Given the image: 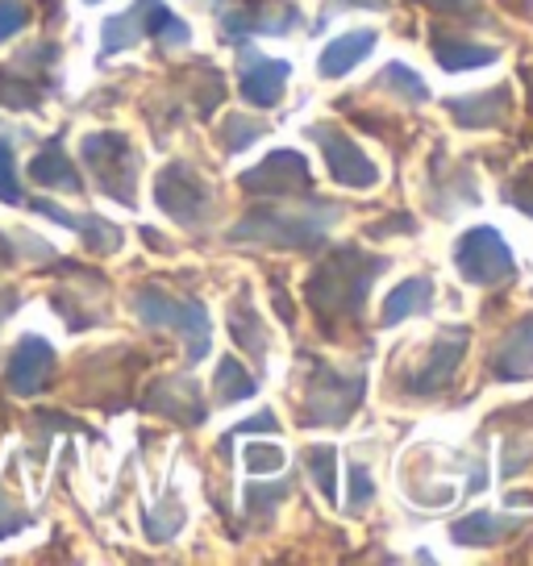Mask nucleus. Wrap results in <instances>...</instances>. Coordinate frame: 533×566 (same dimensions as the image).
Instances as JSON below:
<instances>
[{"mask_svg": "<svg viewBox=\"0 0 533 566\" xmlns=\"http://www.w3.org/2000/svg\"><path fill=\"white\" fill-rule=\"evenodd\" d=\"M200 4H209V9H217V4H221V0H200Z\"/></svg>", "mask_w": 533, "mask_h": 566, "instance_id": "nucleus-42", "label": "nucleus"}, {"mask_svg": "<svg viewBox=\"0 0 533 566\" xmlns=\"http://www.w3.org/2000/svg\"><path fill=\"white\" fill-rule=\"evenodd\" d=\"M342 9H375V13H384V9H388V0H330L325 18H330V13H342Z\"/></svg>", "mask_w": 533, "mask_h": 566, "instance_id": "nucleus-38", "label": "nucleus"}, {"mask_svg": "<svg viewBox=\"0 0 533 566\" xmlns=\"http://www.w3.org/2000/svg\"><path fill=\"white\" fill-rule=\"evenodd\" d=\"M530 88H533V80H530ZM530 105H533V96H530Z\"/></svg>", "mask_w": 533, "mask_h": 566, "instance_id": "nucleus-43", "label": "nucleus"}, {"mask_svg": "<svg viewBox=\"0 0 533 566\" xmlns=\"http://www.w3.org/2000/svg\"><path fill=\"white\" fill-rule=\"evenodd\" d=\"M34 209L42 212V217H51V221H59V226H67V230L84 233L92 250H117L122 247V230H117V226H108V221H101V217H67V212L46 205V200H38Z\"/></svg>", "mask_w": 533, "mask_h": 566, "instance_id": "nucleus-23", "label": "nucleus"}, {"mask_svg": "<svg viewBox=\"0 0 533 566\" xmlns=\"http://www.w3.org/2000/svg\"><path fill=\"white\" fill-rule=\"evenodd\" d=\"M263 134H266V122H250V117H242V113H230L226 125H221V146H226L230 155H238V150L254 146Z\"/></svg>", "mask_w": 533, "mask_h": 566, "instance_id": "nucleus-29", "label": "nucleus"}, {"mask_svg": "<svg viewBox=\"0 0 533 566\" xmlns=\"http://www.w3.org/2000/svg\"><path fill=\"white\" fill-rule=\"evenodd\" d=\"M51 371H54L51 342H42V337H21L18 354H13V363H9V388L18 391V396H34V391L46 388Z\"/></svg>", "mask_w": 533, "mask_h": 566, "instance_id": "nucleus-15", "label": "nucleus"}, {"mask_svg": "<svg viewBox=\"0 0 533 566\" xmlns=\"http://www.w3.org/2000/svg\"><path fill=\"white\" fill-rule=\"evenodd\" d=\"M146 38H155V42H163V46H188L192 30H188V25H184V21H179L171 9L155 4V9H150V25H146Z\"/></svg>", "mask_w": 533, "mask_h": 566, "instance_id": "nucleus-28", "label": "nucleus"}, {"mask_svg": "<svg viewBox=\"0 0 533 566\" xmlns=\"http://www.w3.org/2000/svg\"><path fill=\"white\" fill-rule=\"evenodd\" d=\"M146 405L155 408V412H163V417H176V421H188V424H200L209 417L192 379H167V384H159V388L150 391Z\"/></svg>", "mask_w": 533, "mask_h": 566, "instance_id": "nucleus-19", "label": "nucleus"}, {"mask_svg": "<svg viewBox=\"0 0 533 566\" xmlns=\"http://www.w3.org/2000/svg\"><path fill=\"white\" fill-rule=\"evenodd\" d=\"M159 0H138V4H129L125 13L105 21V54H117V51H129L134 42H143L146 38V25H150V9H155Z\"/></svg>", "mask_w": 533, "mask_h": 566, "instance_id": "nucleus-22", "label": "nucleus"}, {"mask_svg": "<svg viewBox=\"0 0 533 566\" xmlns=\"http://www.w3.org/2000/svg\"><path fill=\"white\" fill-rule=\"evenodd\" d=\"M288 80H292V67L284 59H266L254 46L238 42V92L247 96L254 108H275L284 101Z\"/></svg>", "mask_w": 533, "mask_h": 566, "instance_id": "nucleus-12", "label": "nucleus"}, {"mask_svg": "<svg viewBox=\"0 0 533 566\" xmlns=\"http://www.w3.org/2000/svg\"><path fill=\"white\" fill-rule=\"evenodd\" d=\"M84 159L92 176L101 179L108 196H117L122 205H134V176H138V155L122 134H92L84 138Z\"/></svg>", "mask_w": 533, "mask_h": 566, "instance_id": "nucleus-8", "label": "nucleus"}, {"mask_svg": "<svg viewBox=\"0 0 533 566\" xmlns=\"http://www.w3.org/2000/svg\"><path fill=\"white\" fill-rule=\"evenodd\" d=\"M288 483H271V488H263V483H250L247 488V513L254 516V521H263V516H271L280 504L288 500Z\"/></svg>", "mask_w": 533, "mask_h": 566, "instance_id": "nucleus-30", "label": "nucleus"}, {"mask_svg": "<svg viewBox=\"0 0 533 566\" xmlns=\"http://www.w3.org/2000/svg\"><path fill=\"white\" fill-rule=\"evenodd\" d=\"M467 342H471V334H467L462 325L442 329V334L426 346V358L400 375V388L409 391V396H438V391H446L450 379H454V371H459L462 354H467Z\"/></svg>", "mask_w": 533, "mask_h": 566, "instance_id": "nucleus-7", "label": "nucleus"}, {"mask_svg": "<svg viewBox=\"0 0 533 566\" xmlns=\"http://www.w3.org/2000/svg\"><path fill=\"white\" fill-rule=\"evenodd\" d=\"M342 205L309 200L296 209H254L230 230V242H250L266 250H317L338 226Z\"/></svg>", "mask_w": 533, "mask_h": 566, "instance_id": "nucleus-2", "label": "nucleus"}, {"mask_svg": "<svg viewBox=\"0 0 533 566\" xmlns=\"http://www.w3.org/2000/svg\"><path fill=\"white\" fill-rule=\"evenodd\" d=\"M0 200L4 205H21V184H18V167H13L9 142H0Z\"/></svg>", "mask_w": 533, "mask_h": 566, "instance_id": "nucleus-33", "label": "nucleus"}, {"mask_svg": "<svg viewBox=\"0 0 533 566\" xmlns=\"http://www.w3.org/2000/svg\"><path fill=\"white\" fill-rule=\"evenodd\" d=\"M242 192L266 196V200H284V196H313L309 163L301 150H271L259 167L242 171Z\"/></svg>", "mask_w": 533, "mask_h": 566, "instance_id": "nucleus-9", "label": "nucleus"}, {"mask_svg": "<svg viewBox=\"0 0 533 566\" xmlns=\"http://www.w3.org/2000/svg\"><path fill=\"white\" fill-rule=\"evenodd\" d=\"M446 113H450L454 125H462V129H492V125H500L513 113V92L500 84V88L471 92V96H450V101H446Z\"/></svg>", "mask_w": 533, "mask_h": 566, "instance_id": "nucleus-13", "label": "nucleus"}, {"mask_svg": "<svg viewBox=\"0 0 533 566\" xmlns=\"http://www.w3.org/2000/svg\"><path fill=\"white\" fill-rule=\"evenodd\" d=\"M396 230L412 233L417 230V221H412V217H396V221H388V226H372V238H384V233H396Z\"/></svg>", "mask_w": 533, "mask_h": 566, "instance_id": "nucleus-39", "label": "nucleus"}, {"mask_svg": "<svg viewBox=\"0 0 533 566\" xmlns=\"http://www.w3.org/2000/svg\"><path fill=\"white\" fill-rule=\"evenodd\" d=\"M388 266V254H367L363 247H334L304 280V301L321 321H355L372 296L375 275H384Z\"/></svg>", "mask_w": 533, "mask_h": 566, "instance_id": "nucleus-1", "label": "nucleus"}, {"mask_svg": "<svg viewBox=\"0 0 533 566\" xmlns=\"http://www.w3.org/2000/svg\"><path fill=\"white\" fill-rule=\"evenodd\" d=\"M454 266L467 283L475 287H492V283H509L516 271V259L504 233L492 230V226H480V230H467L454 242Z\"/></svg>", "mask_w": 533, "mask_h": 566, "instance_id": "nucleus-6", "label": "nucleus"}, {"mask_svg": "<svg viewBox=\"0 0 533 566\" xmlns=\"http://www.w3.org/2000/svg\"><path fill=\"white\" fill-rule=\"evenodd\" d=\"M247 471L250 475H271V471H280L284 467V450L280 446H266V442H254L247 446Z\"/></svg>", "mask_w": 533, "mask_h": 566, "instance_id": "nucleus-32", "label": "nucleus"}, {"mask_svg": "<svg viewBox=\"0 0 533 566\" xmlns=\"http://www.w3.org/2000/svg\"><path fill=\"white\" fill-rule=\"evenodd\" d=\"M0 105L4 108H34L38 105V92L25 88V84H4V71H0Z\"/></svg>", "mask_w": 533, "mask_h": 566, "instance_id": "nucleus-35", "label": "nucleus"}, {"mask_svg": "<svg viewBox=\"0 0 533 566\" xmlns=\"http://www.w3.org/2000/svg\"><path fill=\"white\" fill-rule=\"evenodd\" d=\"M500 200H509V205H516V209L525 212L533 221V163L530 167H521L504 188H500Z\"/></svg>", "mask_w": 533, "mask_h": 566, "instance_id": "nucleus-31", "label": "nucleus"}, {"mask_svg": "<svg viewBox=\"0 0 533 566\" xmlns=\"http://www.w3.org/2000/svg\"><path fill=\"white\" fill-rule=\"evenodd\" d=\"M30 176L38 179V184H46V188H63V192H80V179H75V167L67 163V155H63V146L59 142H51L42 155H38L34 163H30Z\"/></svg>", "mask_w": 533, "mask_h": 566, "instance_id": "nucleus-24", "label": "nucleus"}, {"mask_svg": "<svg viewBox=\"0 0 533 566\" xmlns=\"http://www.w3.org/2000/svg\"><path fill=\"white\" fill-rule=\"evenodd\" d=\"M367 396V371L342 375L325 363H313V375L304 379V405L301 424L317 429V424H346L355 417L358 400Z\"/></svg>", "mask_w": 533, "mask_h": 566, "instance_id": "nucleus-3", "label": "nucleus"}, {"mask_svg": "<svg viewBox=\"0 0 533 566\" xmlns=\"http://www.w3.org/2000/svg\"><path fill=\"white\" fill-rule=\"evenodd\" d=\"M375 42H379V34H375V30H351V34L334 38V42L321 51L317 71L325 75V80H342L346 71H355L358 63L375 51Z\"/></svg>", "mask_w": 533, "mask_h": 566, "instance_id": "nucleus-16", "label": "nucleus"}, {"mask_svg": "<svg viewBox=\"0 0 533 566\" xmlns=\"http://www.w3.org/2000/svg\"><path fill=\"white\" fill-rule=\"evenodd\" d=\"M304 467L317 483V492L334 504L338 500V450L334 446H309L304 450Z\"/></svg>", "mask_w": 533, "mask_h": 566, "instance_id": "nucleus-27", "label": "nucleus"}, {"mask_svg": "<svg viewBox=\"0 0 533 566\" xmlns=\"http://www.w3.org/2000/svg\"><path fill=\"white\" fill-rule=\"evenodd\" d=\"M429 51H433V59H438L446 71L488 67V63H497V54H500V51H492V46H480V42H471V38L442 34V30L429 34Z\"/></svg>", "mask_w": 533, "mask_h": 566, "instance_id": "nucleus-20", "label": "nucleus"}, {"mask_svg": "<svg viewBox=\"0 0 533 566\" xmlns=\"http://www.w3.org/2000/svg\"><path fill=\"white\" fill-rule=\"evenodd\" d=\"M21 25H25V9H21L18 0H0V42L18 34Z\"/></svg>", "mask_w": 533, "mask_h": 566, "instance_id": "nucleus-36", "label": "nucleus"}, {"mask_svg": "<svg viewBox=\"0 0 533 566\" xmlns=\"http://www.w3.org/2000/svg\"><path fill=\"white\" fill-rule=\"evenodd\" d=\"M88 4H96V0H88Z\"/></svg>", "mask_w": 533, "mask_h": 566, "instance_id": "nucleus-44", "label": "nucleus"}, {"mask_svg": "<svg viewBox=\"0 0 533 566\" xmlns=\"http://www.w3.org/2000/svg\"><path fill=\"white\" fill-rule=\"evenodd\" d=\"M426 4L438 13H467V4H475V0H426Z\"/></svg>", "mask_w": 533, "mask_h": 566, "instance_id": "nucleus-40", "label": "nucleus"}, {"mask_svg": "<svg viewBox=\"0 0 533 566\" xmlns=\"http://www.w3.org/2000/svg\"><path fill=\"white\" fill-rule=\"evenodd\" d=\"M296 25H301V9L292 0H247L221 13V38L233 46L254 34H292Z\"/></svg>", "mask_w": 533, "mask_h": 566, "instance_id": "nucleus-10", "label": "nucleus"}, {"mask_svg": "<svg viewBox=\"0 0 533 566\" xmlns=\"http://www.w3.org/2000/svg\"><path fill=\"white\" fill-rule=\"evenodd\" d=\"M521 530V521L516 516H500V513H467L462 521L450 525V542L454 546H471V549H488L497 546L504 533H516Z\"/></svg>", "mask_w": 533, "mask_h": 566, "instance_id": "nucleus-18", "label": "nucleus"}, {"mask_svg": "<svg viewBox=\"0 0 533 566\" xmlns=\"http://www.w3.org/2000/svg\"><path fill=\"white\" fill-rule=\"evenodd\" d=\"M134 313H138L150 329H176V334L188 342V358H192V363H200V358L209 354V346H213V329H209L205 304L167 296L163 287H138V292H134Z\"/></svg>", "mask_w": 533, "mask_h": 566, "instance_id": "nucleus-4", "label": "nucleus"}, {"mask_svg": "<svg viewBox=\"0 0 533 566\" xmlns=\"http://www.w3.org/2000/svg\"><path fill=\"white\" fill-rule=\"evenodd\" d=\"M275 308H280V317H284V325H292V317H296V313H292V304H288V296L280 292V287H275Z\"/></svg>", "mask_w": 533, "mask_h": 566, "instance_id": "nucleus-41", "label": "nucleus"}, {"mask_svg": "<svg viewBox=\"0 0 533 566\" xmlns=\"http://www.w3.org/2000/svg\"><path fill=\"white\" fill-rule=\"evenodd\" d=\"M433 304V283L426 275H412V280H400V287H391L388 301H384V325H400L405 317H417Z\"/></svg>", "mask_w": 533, "mask_h": 566, "instance_id": "nucleus-21", "label": "nucleus"}, {"mask_svg": "<svg viewBox=\"0 0 533 566\" xmlns=\"http://www.w3.org/2000/svg\"><path fill=\"white\" fill-rule=\"evenodd\" d=\"M309 138L321 146L334 184H342V188H375L379 184V167L358 150L355 138L342 134L338 125H309Z\"/></svg>", "mask_w": 533, "mask_h": 566, "instance_id": "nucleus-11", "label": "nucleus"}, {"mask_svg": "<svg viewBox=\"0 0 533 566\" xmlns=\"http://www.w3.org/2000/svg\"><path fill=\"white\" fill-rule=\"evenodd\" d=\"M233 433H280V421H275V412H259L254 421H242Z\"/></svg>", "mask_w": 533, "mask_h": 566, "instance_id": "nucleus-37", "label": "nucleus"}, {"mask_svg": "<svg viewBox=\"0 0 533 566\" xmlns=\"http://www.w3.org/2000/svg\"><path fill=\"white\" fill-rule=\"evenodd\" d=\"M492 375H497L500 384H525V379H533V317H521L497 342Z\"/></svg>", "mask_w": 533, "mask_h": 566, "instance_id": "nucleus-14", "label": "nucleus"}, {"mask_svg": "<svg viewBox=\"0 0 533 566\" xmlns=\"http://www.w3.org/2000/svg\"><path fill=\"white\" fill-rule=\"evenodd\" d=\"M372 495H375L372 471H367L363 462H355V467H351V500H346V509H351V513H363V509L372 504Z\"/></svg>", "mask_w": 533, "mask_h": 566, "instance_id": "nucleus-34", "label": "nucleus"}, {"mask_svg": "<svg viewBox=\"0 0 533 566\" xmlns=\"http://www.w3.org/2000/svg\"><path fill=\"white\" fill-rule=\"evenodd\" d=\"M230 334H233V346H242V350L263 367L271 342H266L263 317H259L254 304H250V287H238V301H230Z\"/></svg>", "mask_w": 533, "mask_h": 566, "instance_id": "nucleus-17", "label": "nucleus"}, {"mask_svg": "<svg viewBox=\"0 0 533 566\" xmlns=\"http://www.w3.org/2000/svg\"><path fill=\"white\" fill-rule=\"evenodd\" d=\"M259 391V379L238 363V358H221L217 363V405H238Z\"/></svg>", "mask_w": 533, "mask_h": 566, "instance_id": "nucleus-25", "label": "nucleus"}, {"mask_svg": "<svg viewBox=\"0 0 533 566\" xmlns=\"http://www.w3.org/2000/svg\"><path fill=\"white\" fill-rule=\"evenodd\" d=\"M375 88H388L396 92L405 105H426L429 101V88L426 80L417 75L412 67H405V63H388V67L379 71V80H375Z\"/></svg>", "mask_w": 533, "mask_h": 566, "instance_id": "nucleus-26", "label": "nucleus"}, {"mask_svg": "<svg viewBox=\"0 0 533 566\" xmlns=\"http://www.w3.org/2000/svg\"><path fill=\"white\" fill-rule=\"evenodd\" d=\"M155 200H159V209L179 221L184 230H200V226H209V217H213V188H209V179L200 176L196 167L188 163H171V167H163L159 179H155Z\"/></svg>", "mask_w": 533, "mask_h": 566, "instance_id": "nucleus-5", "label": "nucleus"}]
</instances>
